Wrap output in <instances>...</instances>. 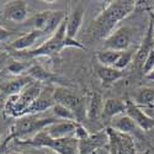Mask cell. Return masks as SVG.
<instances>
[{"label": "cell", "mask_w": 154, "mask_h": 154, "mask_svg": "<svg viewBox=\"0 0 154 154\" xmlns=\"http://www.w3.org/2000/svg\"><path fill=\"white\" fill-rule=\"evenodd\" d=\"M89 136H90V133H89L86 131V128L78 122V125H76V128H75V132H74V137L78 139V140H83V139H86Z\"/></svg>", "instance_id": "obj_30"}, {"label": "cell", "mask_w": 154, "mask_h": 154, "mask_svg": "<svg viewBox=\"0 0 154 154\" xmlns=\"http://www.w3.org/2000/svg\"><path fill=\"white\" fill-rule=\"evenodd\" d=\"M31 83H33V79L29 75L17 76V78L9 80L8 83H4L0 85V93L9 95V96L19 95L25 90V88H27Z\"/></svg>", "instance_id": "obj_14"}, {"label": "cell", "mask_w": 154, "mask_h": 154, "mask_svg": "<svg viewBox=\"0 0 154 154\" xmlns=\"http://www.w3.org/2000/svg\"><path fill=\"white\" fill-rule=\"evenodd\" d=\"M125 113L128 117H131L133 122L142 131H150L152 128H154V119L150 117L147 112H144L131 100H126V112Z\"/></svg>", "instance_id": "obj_9"}, {"label": "cell", "mask_w": 154, "mask_h": 154, "mask_svg": "<svg viewBox=\"0 0 154 154\" xmlns=\"http://www.w3.org/2000/svg\"><path fill=\"white\" fill-rule=\"evenodd\" d=\"M96 73L100 80L104 84H111L117 82L123 76V72L113 67H104V66H97L96 67Z\"/></svg>", "instance_id": "obj_20"}, {"label": "cell", "mask_w": 154, "mask_h": 154, "mask_svg": "<svg viewBox=\"0 0 154 154\" xmlns=\"http://www.w3.org/2000/svg\"><path fill=\"white\" fill-rule=\"evenodd\" d=\"M66 20H67V17H66ZM66 20L62 22V25L58 27V30L51 36L47 41H45L41 46L31 49L26 54L30 57H42V56L57 54L62 49L67 48V47H75V48H82V49L85 48L76 40H70V38L67 37V33H66L67 22H66Z\"/></svg>", "instance_id": "obj_3"}, {"label": "cell", "mask_w": 154, "mask_h": 154, "mask_svg": "<svg viewBox=\"0 0 154 154\" xmlns=\"http://www.w3.org/2000/svg\"><path fill=\"white\" fill-rule=\"evenodd\" d=\"M134 2H110L91 22L89 32L95 40H105L113 31L117 23L126 19L134 10Z\"/></svg>", "instance_id": "obj_1"}, {"label": "cell", "mask_w": 154, "mask_h": 154, "mask_svg": "<svg viewBox=\"0 0 154 154\" xmlns=\"http://www.w3.org/2000/svg\"><path fill=\"white\" fill-rule=\"evenodd\" d=\"M4 17L14 22H22L27 17V4L25 2H10L4 8Z\"/></svg>", "instance_id": "obj_16"}, {"label": "cell", "mask_w": 154, "mask_h": 154, "mask_svg": "<svg viewBox=\"0 0 154 154\" xmlns=\"http://www.w3.org/2000/svg\"><path fill=\"white\" fill-rule=\"evenodd\" d=\"M126 112V101H122L120 99L110 97L104 102V109H102V117L109 119L110 121Z\"/></svg>", "instance_id": "obj_18"}, {"label": "cell", "mask_w": 154, "mask_h": 154, "mask_svg": "<svg viewBox=\"0 0 154 154\" xmlns=\"http://www.w3.org/2000/svg\"><path fill=\"white\" fill-rule=\"evenodd\" d=\"M0 139H2V131H0Z\"/></svg>", "instance_id": "obj_38"}, {"label": "cell", "mask_w": 154, "mask_h": 154, "mask_svg": "<svg viewBox=\"0 0 154 154\" xmlns=\"http://www.w3.org/2000/svg\"><path fill=\"white\" fill-rule=\"evenodd\" d=\"M110 127L113 128L115 131L128 134V136H132V137L137 133V130L139 128L133 122V120L131 117H128L126 113H122V115H119V116H116V117H113L111 120Z\"/></svg>", "instance_id": "obj_17"}, {"label": "cell", "mask_w": 154, "mask_h": 154, "mask_svg": "<svg viewBox=\"0 0 154 154\" xmlns=\"http://www.w3.org/2000/svg\"><path fill=\"white\" fill-rule=\"evenodd\" d=\"M102 109H104V102H102L101 95L97 93H94L90 99V102H89L88 116L91 120L97 119L100 115H102Z\"/></svg>", "instance_id": "obj_23"}, {"label": "cell", "mask_w": 154, "mask_h": 154, "mask_svg": "<svg viewBox=\"0 0 154 154\" xmlns=\"http://www.w3.org/2000/svg\"><path fill=\"white\" fill-rule=\"evenodd\" d=\"M9 154H32V153H25V152H12Z\"/></svg>", "instance_id": "obj_34"}, {"label": "cell", "mask_w": 154, "mask_h": 154, "mask_svg": "<svg viewBox=\"0 0 154 154\" xmlns=\"http://www.w3.org/2000/svg\"><path fill=\"white\" fill-rule=\"evenodd\" d=\"M27 75L31 76L33 80H37L38 83H43V82H51L53 79V75L45 70L40 66H32L27 69Z\"/></svg>", "instance_id": "obj_24"}, {"label": "cell", "mask_w": 154, "mask_h": 154, "mask_svg": "<svg viewBox=\"0 0 154 154\" xmlns=\"http://www.w3.org/2000/svg\"><path fill=\"white\" fill-rule=\"evenodd\" d=\"M45 33L42 31H38V30H32L30 33L27 35H23L19 38H16V40L14 42H11L10 47L12 49L15 51H25V49H29L31 48L37 41L38 38L42 37Z\"/></svg>", "instance_id": "obj_19"}, {"label": "cell", "mask_w": 154, "mask_h": 154, "mask_svg": "<svg viewBox=\"0 0 154 154\" xmlns=\"http://www.w3.org/2000/svg\"><path fill=\"white\" fill-rule=\"evenodd\" d=\"M107 152L110 154H137L136 144L132 136L115 131L113 128L107 127Z\"/></svg>", "instance_id": "obj_7"}, {"label": "cell", "mask_w": 154, "mask_h": 154, "mask_svg": "<svg viewBox=\"0 0 154 154\" xmlns=\"http://www.w3.org/2000/svg\"><path fill=\"white\" fill-rule=\"evenodd\" d=\"M146 79H148V80H154V69H153L149 74L146 75Z\"/></svg>", "instance_id": "obj_33"}, {"label": "cell", "mask_w": 154, "mask_h": 154, "mask_svg": "<svg viewBox=\"0 0 154 154\" xmlns=\"http://www.w3.org/2000/svg\"><path fill=\"white\" fill-rule=\"evenodd\" d=\"M53 99L56 104L63 105L75 115L76 122H82V119L85 116V105L78 95H75L69 89L57 86L53 89Z\"/></svg>", "instance_id": "obj_6"}, {"label": "cell", "mask_w": 154, "mask_h": 154, "mask_svg": "<svg viewBox=\"0 0 154 154\" xmlns=\"http://www.w3.org/2000/svg\"><path fill=\"white\" fill-rule=\"evenodd\" d=\"M14 35H15V32H12L10 30H6L3 26H0V43L4 42V41H8L9 38L12 37Z\"/></svg>", "instance_id": "obj_32"}, {"label": "cell", "mask_w": 154, "mask_h": 154, "mask_svg": "<svg viewBox=\"0 0 154 154\" xmlns=\"http://www.w3.org/2000/svg\"><path fill=\"white\" fill-rule=\"evenodd\" d=\"M132 41V31L130 27L123 26L115 30L107 38L104 40V48L116 52L127 51Z\"/></svg>", "instance_id": "obj_8"}, {"label": "cell", "mask_w": 154, "mask_h": 154, "mask_svg": "<svg viewBox=\"0 0 154 154\" xmlns=\"http://www.w3.org/2000/svg\"><path fill=\"white\" fill-rule=\"evenodd\" d=\"M42 90L43 89L41 86V83L33 82L27 88H25V90L21 94L9 96L4 107L6 115L15 119L25 116V112L29 109V106L41 95Z\"/></svg>", "instance_id": "obj_4"}, {"label": "cell", "mask_w": 154, "mask_h": 154, "mask_svg": "<svg viewBox=\"0 0 154 154\" xmlns=\"http://www.w3.org/2000/svg\"><path fill=\"white\" fill-rule=\"evenodd\" d=\"M134 59V53L132 52V51H123V52H121L117 62L115 63L113 68H116L119 70H123L125 68H127L128 66H130V63Z\"/></svg>", "instance_id": "obj_26"}, {"label": "cell", "mask_w": 154, "mask_h": 154, "mask_svg": "<svg viewBox=\"0 0 154 154\" xmlns=\"http://www.w3.org/2000/svg\"><path fill=\"white\" fill-rule=\"evenodd\" d=\"M153 69H154V49L152 51V52L149 53V56L147 57V59H146V62L143 64V67H142V72H143V74L146 76Z\"/></svg>", "instance_id": "obj_29"}, {"label": "cell", "mask_w": 154, "mask_h": 154, "mask_svg": "<svg viewBox=\"0 0 154 154\" xmlns=\"http://www.w3.org/2000/svg\"><path fill=\"white\" fill-rule=\"evenodd\" d=\"M9 64H10V62H9V56H8V53H5L4 51L0 49V72L8 69Z\"/></svg>", "instance_id": "obj_31"}, {"label": "cell", "mask_w": 154, "mask_h": 154, "mask_svg": "<svg viewBox=\"0 0 154 154\" xmlns=\"http://www.w3.org/2000/svg\"><path fill=\"white\" fill-rule=\"evenodd\" d=\"M53 112L56 115V117L63 121H76L75 115L67 107H64L63 105L59 104H54L53 106Z\"/></svg>", "instance_id": "obj_27"}, {"label": "cell", "mask_w": 154, "mask_h": 154, "mask_svg": "<svg viewBox=\"0 0 154 154\" xmlns=\"http://www.w3.org/2000/svg\"><path fill=\"white\" fill-rule=\"evenodd\" d=\"M27 69L29 68H26V66H25L23 63H21V62H10V64H9V67H8V69L6 70H9L11 74H15V75H20L22 72H25L26 70L27 72Z\"/></svg>", "instance_id": "obj_28"}, {"label": "cell", "mask_w": 154, "mask_h": 154, "mask_svg": "<svg viewBox=\"0 0 154 154\" xmlns=\"http://www.w3.org/2000/svg\"><path fill=\"white\" fill-rule=\"evenodd\" d=\"M83 20H84V9H83V6L75 8L66 20V22H67L66 33H67L68 38H70V40H75L76 35H78L82 25H83Z\"/></svg>", "instance_id": "obj_15"}, {"label": "cell", "mask_w": 154, "mask_h": 154, "mask_svg": "<svg viewBox=\"0 0 154 154\" xmlns=\"http://www.w3.org/2000/svg\"><path fill=\"white\" fill-rule=\"evenodd\" d=\"M134 104L138 106H150L154 104V88H140L134 94Z\"/></svg>", "instance_id": "obj_21"}, {"label": "cell", "mask_w": 154, "mask_h": 154, "mask_svg": "<svg viewBox=\"0 0 154 154\" xmlns=\"http://www.w3.org/2000/svg\"><path fill=\"white\" fill-rule=\"evenodd\" d=\"M121 52H116V51H110V49H104L99 51L96 53V58L100 63V66L104 67H113L115 63L117 62Z\"/></svg>", "instance_id": "obj_22"}, {"label": "cell", "mask_w": 154, "mask_h": 154, "mask_svg": "<svg viewBox=\"0 0 154 154\" xmlns=\"http://www.w3.org/2000/svg\"><path fill=\"white\" fill-rule=\"evenodd\" d=\"M78 122L76 121H58L56 123L49 125L45 131L52 138H67L74 137V132Z\"/></svg>", "instance_id": "obj_12"}, {"label": "cell", "mask_w": 154, "mask_h": 154, "mask_svg": "<svg viewBox=\"0 0 154 154\" xmlns=\"http://www.w3.org/2000/svg\"><path fill=\"white\" fill-rule=\"evenodd\" d=\"M60 121L57 117H47V119H35L33 115H25L22 117L16 119L15 123L11 126L10 136L15 140H20L22 137L29 136L31 133H38L47 128L49 125Z\"/></svg>", "instance_id": "obj_5"}, {"label": "cell", "mask_w": 154, "mask_h": 154, "mask_svg": "<svg viewBox=\"0 0 154 154\" xmlns=\"http://www.w3.org/2000/svg\"><path fill=\"white\" fill-rule=\"evenodd\" d=\"M107 142L109 138L106 131L96 134H90L86 139L79 140V154H88L94 150H99L101 147L107 146Z\"/></svg>", "instance_id": "obj_11"}, {"label": "cell", "mask_w": 154, "mask_h": 154, "mask_svg": "<svg viewBox=\"0 0 154 154\" xmlns=\"http://www.w3.org/2000/svg\"><path fill=\"white\" fill-rule=\"evenodd\" d=\"M153 49H154V17L152 15L147 35L144 37L142 45L139 46L136 56H134V64H136L137 68H142L143 67V64H144L147 57L149 56V53L152 52Z\"/></svg>", "instance_id": "obj_10"}, {"label": "cell", "mask_w": 154, "mask_h": 154, "mask_svg": "<svg viewBox=\"0 0 154 154\" xmlns=\"http://www.w3.org/2000/svg\"><path fill=\"white\" fill-rule=\"evenodd\" d=\"M54 99H53V91H51L49 89H43L41 95L38 96L32 104L29 106V109L26 110L25 115H35L38 112H43L46 110L53 109L54 106Z\"/></svg>", "instance_id": "obj_13"}, {"label": "cell", "mask_w": 154, "mask_h": 154, "mask_svg": "<svg viewBox=\"0 0 154 154\" xmlns=\"http://www.w3.org/2000/svg\"><path fill=\"white\" fill-rule=\"evenodd\" d=\"M19 142L27 146L48 148L57 154H79V140L75 137L52 138L45 130L36 133L31 139Z\"/></svg>", "instance_id": "obj_2"}, {"label": "cell", "mask_w": 154, "mask_h": 154, "mask_svg": "<svg viewBox=\"0 0 154 154\" xmlns=\"http://www.w3.org/2000/svg\"><path fill=\"white\" fill-rule=\"evenodd\" d=\"M97 154H110V153L107 152V149H106V150H102V149H101V150H100Z\"/></svg>", "instance_id": "obj_35"}, {"label": "cell", "mask_w": 154, "mask_h": 154, "mask_svg": "<svg viewBox=\"0 0 154 154\" xmlns=\"http://www.w3.org/2000/svg\"><path fill=\"white\" fill-rule=\"evenodd\" d=\"M142 154H150V152H149V150H146V152H144V153H142Z\"/></svg>", "instance_id": "obj_37"}, {"label": "cell", "mask_w": 154, "mask_h": 154, "mask_svg": "<svg viewBox=\"0 0 154 154\" xmlns=\"http://www.w3.org/2000/svg\"><path fill=\"white\" fill-rule=\"evenodd\" d=\"M51 12L52 11H42V12H38L36 14L31 20H30V25L33 26V30H38V31H42L45 32V29L47 26V22L49 20L51 16Z\"/></svg>", "instance_id": "obj_25"}, {"label": "cell", "mask_w": 154, "mask_h": 154, "mask_svg": "<svg viewBox=\"0 0 154 154\" xmlns=\"http://www.w3.org/2000/svg\"><path fill=\"white\" fill-rule=\"evenodd\" d=\"M4 107H5V104H3V102H0V111H2Z\"/></svg>", "instance_id": "obj_36"}]
</instances>
